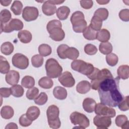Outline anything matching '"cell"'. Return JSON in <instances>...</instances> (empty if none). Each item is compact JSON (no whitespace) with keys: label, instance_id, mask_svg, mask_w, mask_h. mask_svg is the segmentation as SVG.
Here are the masks:
<instances>
[{"label":"cell","instance_id":"obj_1","mask_svg":"<svg viewBox=\"0 0 129 129\" xmlns=\"http://www.w3.org/2000/svg\"><path fill=\"white\" fill-rule=\"evenodd\" d=\"M120 78L107 79L101 82L98 88L101 103L110 107H116L124 97L119 88Z\"/></svg>","mask_w":129,"mask_h":129},{"label":"cell","instance_id":"obj_2","mask_svg":"<svg viewBox=\"0 0 129 129\" xmlns=\"http://www.w3.org/2000/svg\"><path fill=\"white\" fill-rule=\"evenodd\" d=\"M59 110L55 105L49 106L46 110L48 123L50 128L56 129L60 127L61 122L59 118Z\"/></svg>","mask_w":129,"mask_h":129},{"label":"cell","instance_id":"obj_3","mask_svg":"<svg viewBox=\"0 0 129 129\" xmlns=\"http://www.w3.org/2000/svg\"><path fill=\"white\" fill-rule=\"evenodd\" d=\"M46 75L50 78H56L62 73V68L58 61L54 58L48 59L45 63Z\"/></svg>","mask_w":129,"mask_h":129},{"label":"cell","instance_id":"obj_4","mask_svg":"<svg viewBox=\"0 0 129 129\" xmlns=\"http://www.w3.org/2000/svg\"><path fill=\"white\" fill-rule=\"evenodd\" d=\"M71 68L73 70L87 76L93 72L95 67L92 64L83 60L75 59L71 63Z\"/></svg>","mask_w":129,"mask_h":129},{"label":"cell","instance_id":"obj_5","mask_svg":"<svg viewBox=\"0 0 129 129\" xmlns=\"http://www.w3.org/2000/svg\"><path fill=\"white\" fill-rule=\"evenodd\" d=\"M70 118L74 125H78L82 128H85L90 125V121L87 117L85 114L77 111L72 112L70 115Z\"/></svg>","mask_w":129,"mask_h":129},{"label":"cell","instance_id":"obj_6","mask_svg":"<svg viewBox=\"0 0 129 129\" xmlns=\"http://www.w3.org/2000/svg\"><path fill=\"white\" fill-rule=\"evenodd\" d=\"M23 23L18 19H12L6 24H1V32L11 33L13 31H20L23 28Z\"/></svg>","mask_w":129,"mask_h":129},{"label":"cell","instance_id":"obj_7","mask_svg":"<svg viewBox=\"0 0 129 129\" xmlns=\"http://www.w3.org/2000/svg\"><path fill=\"white\" fill-rule=\"evenodd\" d=\"M12 62L15 67L21 70L27 69L29 64L28 57L25 55L20 53H16L13 55Z\"/></svg>","mask_w":129,"mask_h":129},{"label":"cell","instance_id":"obj_8","mask_svg":"<svg viewBox=\"0 0 129 129\" xmlns=\"http://www.w3.org/2000/svg\"><path fill=\"white\" fill-rule=\"evenodd\" d=\"M109 78H113V76L110 71L107 69H103L100 71L98 77L96 79L91 81V86L92 89L94 90H97L101 82Z\"/></svg>","mask_w":129,"mask_h":129},{"label":"cell","instance_id":"obj_9","mask_svg":"<svg viewBox=\"0 0 129 129\" xmlns=\"http://www.w3.org/2000/svg\"><path fill=\"white\" fill-rule=\"evenodd\" d=\"M95 112L97 115L107 116L110 117H114L116 115L114 109L107 106L102 103L96 104L95 108Z\"/></svg>","mask_w":129,"mask_h":129},{"label":"cell","instance_id":"obj_10","mask_svg":"<svg viewBox=\"0 0 129 129\" xmlns=\"http://www.w3.org/2000/svg\"><path fill=\"white\" fill-rule=\"evenodd\" d=\"M39 15V12L36 7H25L22 12V17L27 22H30L36 20Z\"/></svg>","mask_w":129,"mask_h":129},{"label":"cell","instance_id":"obj_11","mask_svg":"<svg viewBox=\"0 0 129 129\" xmlns=\"http://www.w3.org/2000/svg\"><path fill=\"white\" fill-rule=\"evenodd\" d=\"M93 123L98 128H107L111 124V117L97 115L93 118Z\"/></svg>","mask_w":129,"mask_h":129},{"label":"cell","instance_id":"obj_12","mask_svg":"<svg viewBox=\"0 0 129 129\" xmlns=\"http://www.w3.org/2000/svg\"><path fill=\"white\" fill-rule=\"evenodd\" d=\"M59 83L64 87L71 88L74 86L75 80L72 74L69 71H66L58 77Z\"/></svg>","mask_w":129,"mask_h":129},{"label":"cell","instance_id":"obj_13","mask_svg":"<svg viewBox=\"0 0 129 129\" xmlns=\"http://www.w3.org/2000/svg\"><path fill=\"white\" fill-rule=\"evenodd\" d=\"M49 37L55 41H62L65 37V33L61 27H57L52 29L48 32Z\"/></svg>","mask_w":129,"mask_h":129},{"label":"cell","instance_id":"obj_14","mask_svg":"<svg viewBox=\"0 0 129 129\" xmlns=\"http://www.w3.org/2000/svg\"><path fill=\"white\" fill-rule=\"evenodd\" d=\"M20 74L18 72L15 70L10 71L6 75L5 80L6 82L10 85L17 84L19 81Z\"/></svg>","mask_w":129,"mask_h":129},{"label":"cell","instance_id":"obj_15","mask_svg":"<svg viewBox=\"0 0 129 129\" xmlns=\"http://www.w3.org/2000/svg\"><path fill=\"white\" fill-rule=\"evenodd\" d=\"M42 10L43 14L46 16L54 15L56 12L55 5L52 4L50 1H47L44 2L42 6Z\"/></svg>","mask_w":129,"mask_h":129},{"label":"cell","instance_id":"obj_16","mask_svg":"<svg viewBox=\"0 0 129 129\" xmlns=\"http://www.w3.org/2000/svg\"><path fill=\"white\" fill-rule=\"evenodd\" d=\"M96 105V101L91 98H86L83 102V109L88 113H92L94 111Z\"/></svg>","mask_w":129,"mask_h":129},{"label":"cell","instance_id":"obj_17","mask_svg":"<svg viewBox=\"0 0 129 129\" xmlns=\"http://www.w3.org/2000/svg\"><path fill=\"white\" fill-rule=\"evenodd\" d=\"M40 113V111L38 107L35 106H32L28 108L26 114L30 120L34 121L38 117Z\"/></svg>","mask_w":129,"mask_h":129},{"label":"cell","instance_id":"obj_18","mask_svg":"<svg viewBox=\"0 0 129 129\" xmlns=\"http://www.w3.org/2000/svg\"><path fill=\"white\" fill-rule=\"evenodd\" d=\"M91 84L87 81L80 82L76 86V90L80 94H86L91 89Z\"/></svg>","mask_w":129,"mask_h":129},{"label":"cell","instance_id":"obj_19","mask_svg":"<svg viewBox=\"0 0 129 129\" xmlns=\"http://www.w3.org/2000/svg\"><path fill=\"white\" fill-rule=\"evenodd\" d=\"M73 30L76 33H83L87 27V23L85 19L80 20L72 24Z\"/></svg>","mask_w":129,"mask_h":129},{"label":"cell","instance_id":"obj_20","mask_svg":"<svg viewBox=\"0 0 129 129\" xmlns=\"http://www.w3.org/2000/svg\"><path fill=\"white\" fill-rule=\"evenodd\" d=\"M53 94L55 98L58 100H64L67 97V91L63 87L56 86L53 90Z\"/></svg>","mask_w":129,"mask_h":129},{"label":"cell","instance_id":"obj_21","mask_svg":"<svg viewBox=\"0 0 129 129\" xmlns=\"http://www.w3.org/2000/svg\"><path fill=\"white\" fill-rule=\"evenodd\" d=\"M18 37L22 43H28L32 40V36L30 31L24 30L18 32Z\"/></svg>","mask_w":129,"mask_h":129},{"label":"cell","instance_id":"obj_22","mask_svg":"<svg viewBox=\"0 0 129 129\" xmlns=\"http://www.w3.org/2000/svg\"><path fill=\"white\" fill-rule=\"evenodd\" d=\"M56 13L57 18L60 20H64L68 18L70 13V9L67 6H61L57 9Z\"/></svg>","mask_w":129,"mask_h":129},{"label":"cell","instance_id":"obj_23","mask_svg":"<svg viewBox=\"0 0 129 129\" xmlns=\"http://www.w3.org/2000/svg\"><path fill=\"white\" fill-rule=\"evenodd\" d=\"M115 122L116 125L121 128H128L129 122L127 117L125 115H118L116 117Z\"/></svg>","mask_w":129,"mask_h":129},{"label":"cell","instance_id":"obj_24","mask_svg":"<svg viewBox=\"0 0 129 129\" xmlns=\"http://www.w3.org/2000/svg\"><path fill=\"white\" fill-rule=\"evenodd\" d=\"M110 38V34L108 30L106 29L100 30L97 33L96 39L101 42H107Z\"/></svg>","mask_w":129,"mask_h":129},{"label":"cell","instance_id":"obj_25","mask_svg":"<svg viewBox=\"0 0 129 129\" xmlns=\"http://www.w3.org/2000/svg\"><path fill=\"white\" fill-rule=\"evenodd\" d=\"M14 114L13 108L10 106H4L1 110V115L2 118L9 119L11 118Z\"/></svg>","mask_w":129,"mask_h":129},{"label":"cell","instance_id":"obj_26","mask_svg":"<svg viewBox=\"0 0 129 129\" xmlns=\"http://www.w3.org/2000/svg\"><path fill=\"white\" fill-rule=\"evenodd\" d=\"M39 86L45 89H50L53 85V82L49 77H43L38 81Z\"/></svg>","mask_w":129,"mask_h":129},{"label":"cell","instance_id":"obj_27","mask_svg":"<svg viewBox=\"0 0 129 129\" xmlns=\"http://www.w3.org/2000/svg\"><path fill=\"white\" fill-rule=\"evenodd\" d=\"M65 56L66 58L72 60L76 59L79 56V50L73 47H69L65 51Z\"/></svg>","mask_w":129,"mask_h":129},{"label":"cell","instance_id":"obj_28","mask_svg":"<svg viewBox=\"0 0 129 129\" xmlns=\"http://www.w3.org/2000/svg\"><path fill=\"white\" fill-rule=\"evenodd\" d=\"M118 77L120 79L126 80L129 76V67L127 65H122L118 67L117 71Z\"/></svg>","mask_w":129,"mask_h":129},{"label":"cell","instance_id":"obj_29","mask_svg":"<svg viewBox=\"0 0 129 129\" xmlns=\"http://www.w3.org/2000/svg\"><path fill=\"white\" fill-rule=\"evenodd\" d=\"M97 31L93 30L90 26H87V28L83 33L84 37L88 40H94L96 39Z\"/></svg>","mask_w":129,"mask_h":129},{"label":"cell","instance_id":"obj_30","mask_svg":"<svg viewBox=\"0 0 129 129\" xmlns=\"http://www.w3.org/2000/svg\"><path fill=\"white\" fill-rule=\"evenodd\" d=\"M14 49V45L10 42H5L1 46V52L6 55H10L13 52Z\"/></svg>","mask_w":129,"mask_h":129},{"label":"cell","instance_id":"obj_31","mask_svg":"<svg viewBox=\"0 0 129 129\" xmlns=\"http://www.w3.org/2000/svg\"><path fill=\"white\" fill-rule=\"evenodd\" d=\"M109 12L105 8H99L95 11L94 14V16L98 18L102 21L106 20L108 17Z\"/></svg>","mask_w":129,"mask_h":129},{"label":"cell","instance_id":"obj_32","mask_svg":"<svg viewBox=\"0 0 129 129\" xmlns=\"http://www.w3.org/2000/svg\"><path fill=\"white\" fill-rule=\"evenodd\" d=\"M112 45L109 42L101 43L99 46V50L100 52L103 54H108L112 51Z\"/></svg>","mask_w":129,"mask_h":129},{"label":"cell","instance_id":"obj_33","mask_svg":"<svg viewBox=\"0 0 129 129\" xmlns=\"http://www.w3.org/2000/svg\"><path fill=\"white\" fill-rule=\"evenodd\" d=\"M11 94L15 97H22L24 93V90L22 86L20 85H14L11 87Z\"/></svg>","mask_w":129,"mask_h":129},{"label":"cell","instance_id":"obj_34","mask_svg":"<svg viewBox=\"0 0 129 129\" xmlns=\"http://www.w3.org/2000/svg\"><path fill=\"white\" fill-rule=\"evenodd\" d=\"M21 85L26 88L30 89L35 85V80L31 76H26L22 79Z\"/></svg>","mask_w":129,"mask_h":129},{"label":"cell","instance_id":"obj_35","mask_svg":"<svg viewBox=\"0 0 129 129\" xmlns=\"http://www.w3.org/2000/svg\"><path fill=\"white\" fill-rule=\"evenodd\" d=\"M11 13L9 10L7 9L3 10L0 13L1 24H6L8 23L11 20Z\"/></svg>","mask_w":129,"mask_h":129},{"label":"cell","instance_id":"obj_36","mask_svg":"<svg viewBox=\"0 0 129 129\" xmlns=\"http://www.w3.org/2000/svg\"><path fill=\"white\" fill-rule=\"evenodd\" d=\"M10 66L7 60L2 55L0 56V72L2 74H7L10 70Z\"/></svg>","mask_w":129,"mask_h":129},{"label":"cell","instance_id":"obj_37","mask_svg":"<svg viewBox=\"0 0 129 129\" xmlns=\"http://www.w3.org/2000/svg\"><path fill=\"white\" fill-rule=\"evenodd\" d=\"M38 52L41 56H47L51 53L52 49L49 45L46 44H42L38 47Z\"/></svg>","mask_w":129,"mask_h":129},{"label":"cell","instance_id":"obj_38","mask_svg":"<svg viewBox=\"0 0 129 129\" xmlns=\"http://www.w3.org/2000/svg\"><path fill=\"white\" fill-rule=\"evenodd\" d=\"M23 4L19 1H15L11 7V10L15 15H20L21 14Z\"/></svg>","mask_w":129,"mask_h":129},{"label":"cell","instance_id":"obj_39","mask_svg":"<svg viewBox=\"0 0 129 129\" xmlns=\"http://www.w3.org/2000/svg\"><path fill=\"white\" fill-rule=\"evenodd\" d=\"M93 30L95 31H99L102 26V21L96 17L93 16L92 18L90 24L89 25Z\"/></svg>","mask_w":129,"mask_h":129},{"label":"cell","instance_id":"obj_40","mask_svg":"<svg viewBox=\"0 0 129 129\" xmlns=\"http://www.w3.org/2000/svg\"><path fill=\"white\" fill-rule=\"evenodd\" d=\"M43 57L40 54H35L31 58V62L32 66L35 68H39L43 63Z\"/></svg>","mask_w":129,"mask_h":129},{"label":"cell","instance_id":"obj_41","mask_svg":"<svg viewBox=\"0 0 129 129\" xmlns=\"http://www.w3.org/2000/svg\"><path fill=\"white\" fill-rule=\"evenodd\" d=\"M106 60L109 66L114 67L117 63L118 61V58L115 54L110 53L106 55Z\"/></svg>","mask_w":129,"mask_h":129},{"label":"cell","instance_id":"obj_42","mask_svg":"<svg viewBox=\"0 0 129 129\" xmlns=\"http://www.w3.org/2000/svg\"><path fill=\"white\" fill-rule=\"evenodd\" d=\"M48 100V96L45 92H41L34 99V102L38 105H43L46 103Z\"/></svg>","mask_w":129,"mask_h":129},{"label":"cell","instance_id":"obj_43","mask_svg":"<svg viewBox=\"0 0 129 129\" xmlns=\"http://www.w3.org/2000/svg\"><path fill=\"white\" fill-rule=\"evenodd\" d=\"M39 93V90L36 87H32L29 89L26 92V97L29 100L35 99Z\"/></svg>","mask_w":129,"mask_h":129},{"label":"cell","instance_id":"obj_44","mask_svg":"<svg viewBox=\"0 0 129 129\" xmlns=\"http://www.w3.org/2000/svg\"><path fill=\"white\" fill-rule=\"evenodd\" d=\"M98 49L96 46L92 44H87L84 47L85 52L89 55H93L97 52Z\"/></svg>","mask_w":129,"mask_h":129},{"label":"cell","instance_id":"obj_45","mask_svg":"<svg viewBox=\"0 0 129 129\" xmlns=\"http://www.w3.org/2000/svg\"><path fill=\"white\" fill-rule=\"evenodd\" d=\"M128 96H126V97H124L123 99L118 104L117 106L120 110L125 111L128 110Z\"/></svg>","mask_w":129,"mask_h":129},{"label":"cell","instance_id":"obj_46","mask_svg":"<svg viewBox=\"0 0 129 129\" xmlns=\"http://www.w3.org/2000/svg\"><path fill=\"white\" fill-rule=\"evenodd\" d=\"M82 19H85L84 14L81 11H76L72 15L70 20L72 24H73L75 22Z\"/></svg>","mask_w":129,"mask_h":129},{"label":"cell","instance_id":"obj_47","mask_svg":"<svg viewBox=\"0 0 129 129\" xmlns=\"http://www.w3.org/2000/svg\"><path fill=\"white\" fill-rule=\"evenodd\" d=\"M32 120H30L26 116V114H22L19 118V124L22 126L24 127H27L31 124L32 123Z\"/></svg>","mask_w":129,"mask_h":129},{"label":"cell","instance_id":"obj_48","mask_svg":"<svg viewBox=\"0 0 129 129\" xmlns=\"http://www.w3.org/2000/svg\"><path fill=\"white\" fill-rule=\"evenodd\" d=\"M69 46L66 44H61L59 45L57 48V55L59 58L61 59H66V57L65 56V51L66 50Z\"/></svg>","mask_w":129,"mask_h":129},{"label":"cell","instance_id":"obj_49","mask_svg":"<svg viewBox=\"0 0 129 129\" xmlns=\"http://www.w3.org/2000/svg\"><path fill=\"white\" fill-rule=\"evenodd\" d=\"M59 27L61 28L62 27L61 23L59 20H51L48 22L47 26H46V29L48 32L52 29H53L55 27Z\"/></svg>","mask_w":129,"mask_h":129},{"label":"cell","instance_id":"obj_50","mask_svg":"<svg viewBox=\"0 0 129 129\" xmlns=\"http://www.w3.org/2000/svg\"><path fill=\"white\" fill-rule=\"evenodd\" d=\"M119 17L122 21L128 22L129 20V10L127 9L121 10L119 13Z\"/></svg>","mask_w":129,"mask_h":129},{"label":"cell","instance_id":"obj_51","mask_svg":"<svg viewBox=\"0 0 129 129\" xmlns=\"http://www.w3.org/2000/svg\"><path fill=\"white\" fill-rule=\"evenodd\" d=\"M0 94L1 97L4 98H8L10 97L11 94V88H1L0 89Z\"/></svg>","mask_w":129,"mask_h":129},{"label":"cell","instance_id":"obj_52","mask_svg":"<svg viewBox=\"0 0 129 129\" xmlns=\"http://www.w3.org/2000/svg\"><path fill=\"white\" fill-rule=\"evenodd\" d=\"M81 6L84 9H90L93 5L92 1H81L80 2Z\"/></svg>","mask_w":129,"mask_h":129},{"label":"cell","instance_id":"obj_53","mask_svg":"<svg viewBox=\"0 0 129 129\" xmlns=\"http://www.w3.org/2000/svg\"><path fill=\"white\" fill-rule=\"evenodd\" d=\"M100 71V70L99 69H98V68H94V70L93 72L90 75L87 76L88 78H89V79H90L91 80L96 79L98 77V76L99 74Z\"/></svg>","mask_w":129,"mask_h":129},{"label":"cell","instance_id":"obj_54","mask_svg":"<svg viewBox=\"0 0 129 129\" xmlns=\"http://www.w3.org/2000/svg\"><path fill=\"white\" fill-rule=\"evenodd\" d=\"M18 128L17 124H16L14 122H10L9 123H8L6 126L5 127L6 129H12V128H14V129H17Z\"/></svg>","mask_w":129,"mask_h":129},{"label":"cell","instance_id":"obj_55","mask_svg":"<svg viewBox=\"0 0 129 129\" xmlns=\"http://www.w3.org/2000/svg\"><path fill=\"white\" fill-rule=\"evenodd\" d=\"M11 2H12L11 1H0L1 5L5 7L10 5V4L11 3Z\"/></svg>","mask_w":129,"mask_h":129},{"label":"cell","instance_id":"obj_56","mask_svg":"<svg viewBox=\"0 0 129 129\" xmlns=\"http://www.w3.org/2000/svg\"><path fill=\"white\" fill-rule=\"evenodd\" d=\"M96 2L99 5H106L109 3V1H96Z\"/></svg>","mask_w":129,"mask_h":129},{"label":"cell","instance_id":"obj_57","mask_svg":"<svg viewBox=\"0 0 129 129\" xmlns=\"http://www.w3.org/2000/svg\"><path fill=\"white\" fill-rule=\"evenodd\" d=\"M51 2L52 4H53L54 5H60L62 3H63L64 1H52L51 0Z\"/></svg>","mask_w":129,"mask_h":129}]
</instances>
